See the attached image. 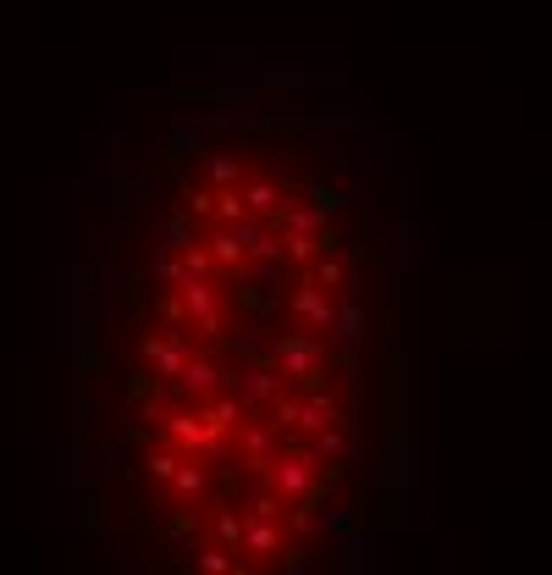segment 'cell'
<instances>
[{"instance_id": "6", "label": "cell", "mask_w": 552, "mask_h": 575, "mask_svg": "<svg viewBox=\"0 0 552 575\" xmlns=\"http://www.w3.org/2000/svg\"><path fill=\"white\" fill-rule=\"evenodd\" d=\"M238 194H244V211H249V216H266V222H272L276 211H282V194H287V188H276L272 177H260V183H238Z\"/></svg>"}, {"instance_id": "4", "label": "cell", "mask_w": 552, "mask_h": 575, "mask_svg": "<svg viewBox=\"0 0 552 575\" xmlns=\"http://www.w3.org/2000/svg\"><path fill=\"white\" fill-rule=\"evenodd\" d=\"M171 382L183 388V399H194V405H199V399L221 393V388H227L233 377H227V371H221L216 360H205V354H188V366H183V371H177Z\"/></svg>"}, {"instance_id": "5", "label": "cell", "mask_w": 552, "mask_h": 575, "mask_svg": "<svg viewBox=\"0 0 552 575\" xmlns=\"http://www.w3.org/2000/svg\"><path fill=\"white\" fill-rule=\"evenodd\" d=\"M227 388L238 393V405H244V410H266L287 382L276 377V366H249V371H244V377H233Z\"/></svg>"}, {"instance_id": "7", "label": "cell", "mask_w": 552, "mask_h": 575, "mask_svg": "<svg viewBox=\"0 0 552 575\" xmlns=\"http://www.w3.org/2000/svg\"><path fill=\"white\" fill-rule=\"evenodd\" d=\"M238 537H244V520H238L233 509H216V543H221L227 554H238Z\"/></svg>"}, {"instance_id": "2", "label": "cell", "mask_w": 552, "mask_h": 575, "mask_svg": "<svg viewBox=\"0 0 552 575\" xmlns=\"http://www.w3.org/2000/svg\"><path fill=\"white\" fill-rule=\"evenodd\" d=\"M287 310H293L298 332L326 338V327H332V315H337V293H326V288H315V283H298L287 293Z\"/></svg>"}, {"instance_id": "8", "label": "cell", "mask_w": 552, "mask_h": 575, "mask_svg": "<svg viewBox=\"0 0 552 575\" xmlns=\"http://www.w3.org/2000/svg\"><path fill=\"white\" fill-rule=\"evenodd\" d=\"M205 172H210V183H216V188H233V183H244L238 160H227V155H210V160H205Z\"/></svg>"}, {"instance_id": "1", "label": "cell", "mask_w": 552, "mask_h": 575, "mask_svg": "<svg viewBox=\"0 0 552 575\" xmlns=\"http://www.w3.org/2000/svg\"><path fill=\"white\" fill-rule=\"evenodd\" d=\"M272 366H276L282 382H293V388H315V382H326L332 349H326V338L293 332V338H276L272 343Z\"/></svg>"}, {"instance_id": "3", "label": "cell", "mask_w": 552, "mask_h": 575, "mask_svg": "<svg viewBox=\"0 0 552 575\" xmlns=\"http://www.w3.org/2000/svg\"><path fill=\"white\" fill-rule=\"evenodd\" d=\"M188 354H194V338H183V332H149V338H144V360L155 366L160 382H171V377L188 366Z\"/></svg>"}]
</instances>
